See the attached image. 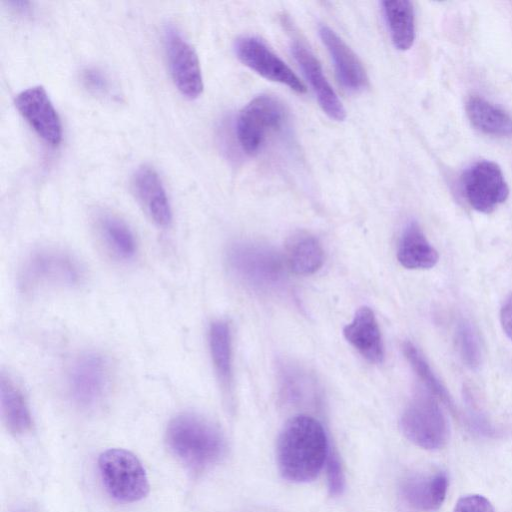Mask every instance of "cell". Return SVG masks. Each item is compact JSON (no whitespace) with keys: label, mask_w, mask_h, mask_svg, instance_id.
I'll use <instances>...</instances> for the list:
<instances>
[{"label":"cell","mask_w":512,"mask_h":512,"mask_svg":"<svg viewBox=\"0 0 512 512\" xmlns=\"http://www.w3.org/2000/svg\"><path fill=\"white\" fill-rule=\"evenodd\" d=\"M345 339L371 363H382L384 345L381 332L373 310L367 306L360 307L352 321L343 329Z\"/></svg>","instance_id":"16"},{"label":"cell","mask_w":512,"mask_h":512,"mask_svg":"<svg viewBox=\"0 0 512 512\" xmlns=\"http://www.w3.org/2000/svg\"><path fill=\"white\" fill-rule=\"evenodd\" d=\"M465 109L471 124L481 132L512 137V117L503 109L477 95L468 98Z\"/></svg>","instance_id":"19"},{"label":"cell","mask_w":512,"mask_h":512,"mask_svg":"<svg viewBox=\"0 0 512 512\" xmlns=\"http://www.w3.org/2000/svg\"><path fill=\"white\" fill-rule=\"evenodd\" d=\"M400 427L415 445L429 450L445 446L449 437L448 423L435 396L417 392L404 409Z\"/></svg>","instance_id":"4"},{"label":"cell","mask_w":512,"mask_h":512,"mask_svg":"<svg viewBox=\"0 0 512 512\" xmlns=\"http://www.w3.org/2000/svg\"><path fill=\"white\" fill-rule=\"evenodd\" d=\"M132 188L150 218L157 225L167 227L172 221V211L158 173L147 165L139 167L133 174Z\"/></svg>","instance_id":"14"},{"label":"cell","mask_w":512,"mask_h":512,"mask_svg":"<svg viewBox=\"0 0 512 512\" xmlns=\"http://www.w3.org/2000/svg\"><path fill=\"white\" fill-rule=\"evenodd\" d=\"M403 353L410 366L428 391L453 409V401L445 386L432 371L422 353L409 341L403 344Z\"/></svg>","instance_id":"25"},{"label":"cell","mask_w":512,"mask_h":512,"mask_svg":"<svg viewBox=\"0 0 512 512\" xmlns=\"http://www.w3.org/2000/svg\"><path fill=\"white\" fill-rule=\"evenodd\" d=\"M208 342L217 378L222 387L229 390L232 382V344L227 322L217 320L211 323Z\"/></svg>","instance_id":"23"},{"label":"cell","mask_w":512,"mask_h":512,"mask_svg":"<svg viewBox=\"0 0 512 512\" xmlns=\"http://www.w3.org/2000/svg\"><path fill=\"white\" fill-rule=\"evenodd\" d=\"M83 277L81 265L72 256L45 249L32 253L24 262L20 286L25 292L47 287H75Z\"/></svg>","instance_id":"5"},{"label":"cell","mask_w":512,"mask_h":512,"mask_svg":"<svg viewBox=\"0 0 512 512\" xmlns=\"http://www.w3.org/2000/svg\"><path fill=\"white\" fill-rule=\"evenodd\" d=\"M291 50L322 110L331 119L344 120L346 111L325 77L322 66L315 55L300 41H294Z\"/></svg>","instance_id":"13"},{"label":"cell","mask_w":512,"mask_h":512,"mask_svg":"<svg viewBox=\"0 0 512 512\" xmlns=\"http://www.w3.org/2000/svg\"><path fill=\"white\" fill-rule=\"evenodd\" d=\"M98 468L107 493L115 500L133 503L149 491L148 477L140 460L130 451L111 448L98 459Z\"/></svg>","instance_id":"3"},{"label":"cell","mask_w":512,"mask_h":512,"mask_svg":"<svg viewBox=\"0 0 512 512\" xmlns=\"http://www.w3.org/2000/svg\"><path fill=\"white\" fill-rule=\"evenodd\" d=\"M285 119L282 103L270 95L251 100L240 112L236 132L242 149L249 155L259 152L267 136L278 130Z\"/></svg>","instance_id":"8"},{"label":"cell","mask_w":512,"mask_h":512,"mask_svg":"<svg viewBox=\"0 0 512 512\" xmlns=\"http://www.w3.org/2000/svg\"><path fill=\"white\" fill-rule=\"evenodd\" d=\"M397 258L407 269H429L436 265L439 255L420 226L416 222H410L401 235Z\"/></svg>","instance_id":"18"},{"label":"cell","mask_w":512,"mask_h":512,"mask_svg":"<svg viewBox=\"0 0 512 512\" xmlns=\"http://www.w3.org/2000/svg\"><path fill=\"white\" fill-rule=\"evenodd\" d=\"M237 58L260 76L288 86L297 93H304L306 87L296 74L274 54L262 41L245 36L235 43Z\"/></svg>","instance_id":"11"},{"label":"cell","mask_w":512,"mask_h":512,"mask_svg":"<svg viewBox=\"0 0 512 512\" xmlns=\"http://www.w3.org/2000/svg\"><path fill=\"white\" fill-rule=\"evenodd\" d=\"M319 35L334 63L341 84L350 91H361L368 85L366 72L351 48L328 26L319 27Z\"/></svg>","instance_id":"15"},{"label":"cell","mask_w":512,"mask_h":512,"mask_svg":"<svg viewBox=\"0 0 512 512\" xmlns=\"http://www.w3.org/2000/svg\"><path fill=\"white\" fill-rule=\"evenodd\" d=\"M227 262L239 279L261 288L276 285L285 273L282 257L274 249L257 243L232 245L227 252Z\"/></svg>","instance_id":"7"},{"label":"cell","mask_w":512,"mask_h":512,"mask_svg":"<svg viewBox=\"0 0 512 512\" xmlns=\"http://www.w3.org/2000/svg\"><path fill=\"white\" fill-rule=\"evenodd\" d=\"M98 226L106 245L117 258L124 261L134 258L137 243L132 230L124 221L104 214L99 217Z\"/></svg>","instance_id":"24"},{"label":"cell","mask_w":512,"mask_h":512,"mask_svg":"<svg viewBox=\"0 0 512 512\" xmlns=\"http://www.w3.org/2000/svg\"><path fill=\"white\" fill-rule=\"evenodd\" d=\"M456 345L462 362L471 370L482 363L480 339L474 325L467 319L459 320L456 328Z\"/></svg>","instance_id":"26"},{"label":"cell","mask_w":512,"mask_h":512,"mask_svg":"<svg viewBox=\"0 0 512 512\" xmlns=\"http://www.w3.org/2000/svg\"><path fill=\"white\" fill-rule=\"evenodd\" d=\"M15 106L44 141L53 146L61 142V121L43 86H33L21 91L15 98Z\"/></svg>","instance_id":"12"},{"label":"cell","mask_w":512,"mask_h":512,"mask_svg":"<svg viewBox=\"0 0 512 512\" xmlns=\"http://www.w3.org/2000/svg\"><path fill=\"white\" fill-rule=\"evenodd\" d=\"M500 322L503 331L512 340V293L506 298L501 307Z\"/></svg>","instance_id":"30"},{"label":"cell","mask_w":512,"mask_h":512,"mask_svg":"<svg viewBox=\"0 0 512 512\" xmlns=\"http://www.w3.org/2000/svg\"><path fill=\"white\" fill-rule=\"evenodd\" d=\"M462 190L476 211L489 214L506 201L509 187L501 168L494 162L479 161L465 170Z\"/></svg>","instance_id":"9"},{"label":"cell","mask_w":512,"mask_h":512,"mask_svg":"<svg viewBox=\"0 0 512 512\" xmlns=\"http://www.w3.org/2000/svg\"><path fill=\"white\" fill-rule=\"evenodd\" d=\"M448 488L445 473L414 475L403 480L402 495L414 508L422 511H435L443 504Z\"/></svg>","instance_id":"17"},{"label":"cell","mask_w":512,"mask_h":512,"mask_svg":"<svg viewBox=\"0 0 512 512\" xmlns=\"http://www.w3.org/2000/svg\"><path fill=\"white\" fill-rule=\"evenodd\" d=\"M82 81L88 90L96 94H106L109 91V83L105 75L95 69L87 68L82 72Z\"/></svg>","instance_id":"29"},{"label":"cell","mask_w":512,"mask_h":512,"mask_svg":"<svg viewBox=\"0 0 512 512\" xmlns=\"http://www.w3.org/2000/svg\"><path fill=\"white\" fill-rule=\"evenodd\" d=\"M453 512H494L491 502L479 494H471L461 497Z\"/></svg>","instance_id":"28"},{"label":"cell","mask_w":512,"mask_h":512,"mask_svg":"<svg viewBox=\"0 0 512 512\" xmlns=\"http://www.w3.org/2000/svg\"><path fill=\"white\" fill-rule=\"evenodd\" d=\"M328 487L332 495H339L344 488V476L338 456L330 453L327 458Z\"/></svg>","instance_id":"27"},{"label":"cell","mask_w":512,"mask_h":512,"mask_svg":"<svg viewBox=\"0 0 512 512\" xmlns=\"http://www.w3.org/2000/svg\"><path fill=\"white\" fill-rule=\"evenodd\" d=\"M328 455L327 436L316 419L297 415L286 422L277 444V462L284 479L294 483L313 480Z\"/></svg>","instance_id":"1"},{"label":"cell","mask_w":512,"mask_h":512,"mask_svg":"<svg viewBox=\"0 0 512 512\" xmlns=\"http://www.w3.org/2000/svg\"><path fill=\"white\" fill-rule=\"evenodd\" d=\"M67 390L75 405L92 409L102 403L111 384V368L98 352H84L71 363L67 373Z\"/></svg>","instance_id":"6"},{"label":"cell","mask_w":512,"mask_h":512,"mask_svg":"<svg viewBox=\"0 0 512 512\" xmlns=\"http://www.w3.org/2000/svg\"><path fill=\"white\" fill-rule=\"evenodd\" d=\"M0 407L3 420L11 432L23 434L31 428V414L23 394L4 374L0 376Z\"/></svg>","instance_id":"22"},{"label":"cell","mask_w":512,"mask_h":512,"mask_svg":"<svg viewBox=\"0 0 512 512\" xmlns=\"http://www.w3.org/2000/svg\"><path fill=\"white\" fill-rule=\"evenodd\" d=\"M285 259L294 273L310 275L322 266L324 253L319 241L313 235L300 231L288 239Z\"/></svg>","instance_id":"20"},{"label":"cell","mask_w":512,"mask_h":512,"mask_svg":"<svg viewBox=\"0 0 512 512\" xmlns=\"http://www.w3.org/2000/svg\"><path fill=\"white\" fill-rule=\"evenodd\" d=\"M164 45L175 86L185 97H198L203 91V78L195 49L172 26L164 31Z\"/></svg>","instance_id":"10"},{"label":"cell","mask_w":512,"mask_h":512,"mask_svg":"<svg viewBox=\"0 0 512 512\" xmlns=\"http://www.w3.org/2000/svg\"><path fill=\"white\" fill-rule=\"evenodd\" d=\"M166 439L174 455L193 470H203L216 464L226 449L219 429L194 414H181L172 419Z\"/></svg>","instance_id":"2"},{"label":"cell","mask_w":512,"mask_h":512,"mask_svg":"<svg viewBox=\"0 0 512 512\" xmlns=\"http://www.w3.org/2000/svg\"><path fill=\"white\" fill-rule=\"evenodd\" d=\"M382 10L394 46L401 51L410 49L415 39L412 3L407 0L384 1Z\"/></svg>","instance_id":"21"}]
</instances>
